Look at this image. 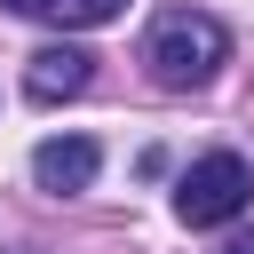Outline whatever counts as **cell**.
<instances>
[{"label": "cell", "mask_w": 254, "mask_h": 254, "mask_svg": "<svg viewBox=\"0 0 254 254\" xmlns=\"http://www.w3.org/2000/svg\"><path fill=\"white\" fill-rule=\"evenodd\" d=\"M143 64H151V79L159 87H206L222 64H230V32L206 16V8H159V24H151V40H143Z\"/></svg>", "instance_id": "obj_1"}, {"label": "cell", "mask_w": 254, "mask_h": 254, "mask_svg": "<svg viewBox=\"0 0 254 254\" xmlns=\"http://www.w3.org/2000/svg\"><path fill=\"white\" fill-rule=\"evenodd\" d=\"M8 8H16V16H48L56 0H8Z\"/></svg>", "instance_id": "obj_6"}, {"label": "cell", "mask_w": 254, "mask_h": 254, "mask_svg": "<svg viewBox=\"0 0 254 254\" xmlns=\"http://www.w3.org/2000/svg\"><path fill=\"white\" fill-rule=\"evenodd\" d=\"M87 79H95V56H87V48H40V56L24 64V95H32V103H71Z\"/></svg>", "instance_id": "obj_4"}, {"label": "cell", "mask_w": 254, "mask_h": 254, "mask_svg": "<svg viewBox=\"0 0 254 254\" xmlns=\"http://www.w3.org/2000/svg\"><path fill=\"white\" fill-rule=\"evenodd\" d=\"M230 254H254V230H238V238H230Z\"/></svg>", "instance_id": "obj_7"}, {"label": "cell", "mask_w": 254, "mask_h": 254, "mask_svg": "<svg viewBox=\"0 0 254 254\" xmlns=\"http://www.w3.org/2000/svg\"><path fill=\"white\" fill-rule=\"evenodd\" d=\"M119 8H127V0H56V8H48V16H56V24H64V32H95V24H111V16H119Z\"/></svg>", "instance_id": "obj_5"}, {"label": "cell", "mask_w": 254, "mask_h": 254, "mask_svg": "<svg viewBox=\"0 0 254 254\" xmlns=\"http://www.w3.org/2000/svg\"><path fill=\"white\" fill-rule=\"evenodd\" d=\"M95 167H103V151H95L87 135H48V143L32 151V183H40V190H56V198L87 190V183H95Z\"/></svg>", "instance_id": "obj_3"}, {"label": "cell", "mask_w": 254, "mask_h": 254, "mask_svg": "<svg viewBox=\"0 0 254 254\" xmlns=\"http://www.w3.org/2000/svg\"><path fill=\"white\" fill-rule=\"evenodd\" d=\"M246 198H254V167H246L238 151H206V159H190L183 183H175V214H183L190 230H214V222L246 214Z\"/></svg>", "instance_id": "obj_2"}]
</instances>
